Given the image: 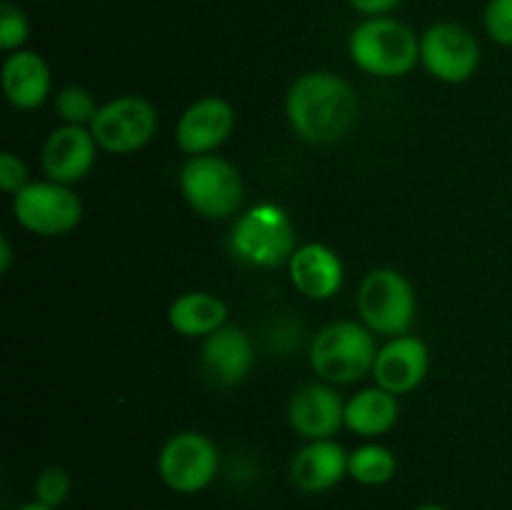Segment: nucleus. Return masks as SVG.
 Masks as SVG:
<instances>
[{
  "mask_svg": "<svg viewBox=\"0 0 512 510\" xmlns=\"http://www.w3.org/2000/svg\"><path fill=\"white\" fill-rule=\"evenodd\" d=\"M285 113L298 138L328 145L343 140L353 130L360 103L348 80L328 70H313L290 85Z\"/></svg>",
  "mask_w": 512,
  "mask_h": 510,
  "instance_id": "nucleus-1",
  "label": "nucleus"
},
{
  "mask_svg": "<svg viewBox=\"0 0 512 510\" xmlns=\"http://www.w3.org/2000/svg\"><path fill=\"white\" fill-rule=\"evenodd\" d=\"M353 63L375 78H400L420 63V38L410 25L378 15L365 18L350 33Z\"/></svg>",
  "mask_w": 512,
  "mask_h": 510,
  "instance_id": "nucleus-2",
  "label": "nucleus"
},
{
  "mask_svg": "<svg viewBox=\"0 0 512 510\" xmlns=\"http://www.w3.org/2000/svg\"><path fill=\"white\" fill-rule=\"evenodd\" d=\"M375 355V333L355 320L325 325L310 343L313 373L330 385H350L373 375Z\"/></svg>",
  "mask_w": 512,
  "mask_h": 510,
  "instance_id": "nucleus-3",
  "label": "nucleus"
},
{
  "mask_svg": "<svg viewBox=\"0 0 512 510\" xmlns=\"http://www.w3.org/2000/svg\"><path fill=\"white\" fill-rule=\"evenodd\" d=\"M230 250L235 258L253 268H280L295 253V230L280 205L263 203L245 210L230 233Z\"/></svg>",
  "mask_w": 512,
  "mask_h": 510,
  "instance_id": "nucleus-4",
  "label": "nucleus"
},
{
  "mask_svg": "<svg viewBox=\"0 0 512 510\" xmlns=\"http://www.w3.org/2000/svg\"><path fill=\"white\" fill-rule=\"evenodd\" d=\"M180 190L190 208L208 220L230 218L240 210L245 185L238 168L220 155H193L180 170Z\"/></svg>",
  "mask_w": 512,
  "mask_h": 510,
  "instance_id": "nucleus-5",
  "label": "nucleus"
},
{
  "mask_svg": "<svg viewBox=\"0 0 512 510\" xmlns=\"http://www.w3.org/2000/svg\"><path fill=\"white\" fill-rule=\"evenodd\" d=\"M415 290L395 268H375L358 288V313L375 335H408L415 323Z\"/></svg>",
  "mask_w": 512,
  "mask_h": 510,
  "instance_id": "nucleus-6",
  "label": "nucleus"
},
{
  "mask_svg": "<svg viewBox=\"0 0 512 510\" xmlns=\"http://www.w3.org/2000/svg\"><path fill=\"white\" fill-rule=\"evenodd\" d=\"M13 215L28 233L58 238L83 220V203L70 185L35 180L13 195Z\"/></svg>",
  "mask_w": 512,
  "mask_h": 510,
  "instance_id": "nucleus-7",
  "label": "nucleus"
},
{
  "mask_svg": "<svg viewBox=\"0 0 512 510\" xmlns=\"http://www.w3.org/2000/svg\"><path fill=\"white\" fill-rule=\"evenodd\" d=\"M220 453L208 435L198 430L175 433L165 440L158 455V475L168 490L178 495L203 493L215 480Z\"/></svg>",
  "mask_w": 512,
  "mask_h": 510,
  "instance_id": "nucleus-8",
  "label": "nucleus"
},
{
  "mask_svg": "<svg viewBox=\"0 0 512 510\" xmlns=\"http://www.w3.org/2000/svg\"><path fill=\"white\" fill-rule=\"evenodd\" d=\"M158 130V110L140 95H120L100 105L90 123L95 143L110 155H133L153 140Z\"/></svg>",
  "mask_w": 512,
  "mask_h": 510,
  "instance_id": "nucleus-9",
  "label": "nucleus"
},
{
  "mask_svg": "<svg viewBox=\"0 0 512 510\" xmlns=\"http://www.w3.org/2000/svg\"><path fill=\"white\" fill-rule=\"evenodd\" d=\"M480 43L458 23H433L420 38V63L440 83L460 85L480 68Z\"/></svg>",
  "mask_w": 512,
  "mask_h": 510,
  "instance_id": "nucleus-10",
  "label": "nucleus"
},
{
  "mask_svg": "<svg viewBox=\"0 0 512 510\" xmlns=\"http://www.w3.org/2000/svg\"><path fill=\"white\" fill-rule=\"evenodd\" d=\"M235 130V110L220 95H205L195 100L175 125V143L183 153L210 155L220 145L228 143Z\"/></svg>",
  "mask_w": 512,
  "mask_h": 510,
  "instance_id": "nucleus-11",
  "label": "nucleus"
},
{
  "mask_svg": "<svg viewBox=\"0 0 512 510\" xmlns=\"http://www.w3.org/2000/svg\"><path fill=\"white\" fill-rule=\"evenodd\" d=\"M288 420L295 433L305 440H328L345 428V400L335 385L308 383L290 398Z\"/></svg>",
  "mask_w": 512,
  "mask_h": 510,
  "instance_id": "nucleus-12",
  "label": "nucleus"
},
{
  "mask_svg": "<svg viewBox=\"0 0 512 510\" xmlns=\"http://www.w3.org/2000/svg\"><path fill=\"white\" fill-rule=\"evenodd\" d=\"M95 153H98V143H95L90 128L63 123L45 138L43 150H40V165H43L48 180L73 185L90 173V168L95 165Z\"/></svg>",
  "mask_w": 512,
  "mask_h": 510,
  "instance_id": "nucleus-13",
  "label": "nucleus"
},
{
  "mask_svg": "<svg viewBox=\"0 0 512 510\" xmlns=\"http://www.w3.org/2000/svg\"><path fill=\"white\" fill-rule=\"evenodd\" d=\"M430 368V350L418 335H398L378 348L373 365L375 385L393 395L413 393Z\"/></svg>",
  "mask_w": 512,
  "mask_h": 510,
  "instance_id": "nucleus-14",
  "label": "nucleus"
},
{
  "mask_svg": "<svg viewBox=\"0 0 512 510\" xmlns=\"http://www.w3.org/2000/svg\"><path fill=\"white\" fill-rule=\"evenodd\" d=\"M253 368V343L245 330L223 325L200 345V373L215 388H233L243 383Z\"/></svg>",
  "mask_w": 512,
  "mask_h": 510,
  "instance_id": "nucleus-15",
  "label": "nucleus"
},
{
  "mask_svg": "<svg viewBox=\"0 0 512 510\" xmlns=\"http://www.w3.org/2000/svg\"><path fill=\"white\" fill-rule=\"evenodd\" d=\"M348 458L350 453L335 438L308 440L290 460V480L310 495L333 490L348 475Z\"/></svg>",
  "mask_w": 512,
  "mask_h": 510,
  "instance_id": "nucleus-16",
  "label": "nucleus"
},
{
  "mask_svg": "<svg viewBox=\"0 0 512 510\" xmlns=\"http://www.w3.org/2000/svg\"><path fill=\"white\" fill-rule=\"evenodd\" d=\"M290 283L310 300H330L343 288V260L323 243H305L295 248L288 263Z\"/></svg>",
  "mask_w": 512,
  "mask_h": 510,
  "instance_id": "nucleus-17",
  "label": "nucleus"
},
{
  "mask_svg": "<svg viewBox=\"0 0 512 510\" xmlns=\"http://www.w3.org/2000/svg\"><path fill=\"white\" fill-rule=\"evenodd\" d=\"M3 93L15 110H35L50 98L53 78L45 58L35 50H15L3 63Z\"/></svg>",
  "mask_w": 512,
  "mask_h": 510,
  "instance_id": "nucleus-18",
  "label": "nucleus"
},
{
  "mask_svg": "<svg viewBox=\"0 0 512 510\" xmlns=\"http://www.w3.org/2000/svg\"><path fill=\"white\" fill-rule=\"evenodd\" d=\"M168 323L185 338H208L215 330L228 325V305L218 295L203 290L183 293L170 303Z\"/></svg>",
  "mask_w": 512,
  "mask_h": 510,
  "instance_id": "nucleus-19",
  "label": "nucleus"
},
{
  "mask_svg": "<svg viewBox=\"0 0 512 510\" xmlns=\"http://www.w3.org/2000/svg\"><path fill=\"white\" fill-rule=\"evenodd\" d=\"M400 418L398 395L383 388H365L345 400V428L363 438H378L395 428Z\"/></svg>",
  "mask_w": 512,
  "mask_h": 510,
  "instance_id": "nucleus-20",
  "label": "nucleus"
},
{
  "mask_svg": "<svg viewBox=\"0 0 512 510\" xmlns=\"http://www.w3.org/2000/svg\"><path fill=\"white\" fill-rule=\"evenodd\" d=\"M398 473V458L380 443H365L348 458V475L365 488H380Z\"/></svg>",
  "mask_w": 512,
  "mask_h": 510,
  "instance_id": "nucleus-21",
  "label": "nucleus"
},
{
  "mask_svg": "<svg viewBox=\"0 0 512 510\" xmlns=\"http://www.w3.org/2000/svg\"><path fill=\"white\" fill-rule=\"evenodd\" d=\"M98 110L100 108L95 103L93 93L83 85H65L63 90L55 93V113L60 115L65 125H85V128H90Z\"/></svg>",
  "mask_w": 512,
  "mask_h": 510,
  "instance_id": "nucleus-22",
  "label": "nucleus"
},
{
  "mask_svg": "<svg viewBox=\"0 0 512 510\" xmlns=\"http://www.w3.org/2000/svg\"><path fill=\"white\" fill-rule=\"evenodd\" d=\"M33 495L38 503L58 510L70 498V475L60 465H48L38 473L33 483Z\"/></svg>",
  "mask_w": 512,
  "mask_h": 510,
  "instance_id": "nucleus-23",
  "label": "nucleus"
},
{
  "mask_svg": "<svg viewBox=\"0 0 512 510\" xmlns=\"http://www.w3.org/2000/svg\"><path fill=\"white\" fill-rule=\"evenodd\" d=\"M30 38V23L28 15L13 5L10 0L0 3V48L5 53H15L23 48Z\"/></svg>",
  "mask_w": 512,
  "mask_h": 510,
  "instance_id": "nucleus-24",
  "label": "nucleus"
},
{
  "mask_svg": "<svg viewBox=\"0 0 512 510\" xmlns=\"http://www.w3.org/2000/svg\"><path fill=\"white\" fill-rule=\"evenodd\" d=\"M483 25L493 43L512 48V0H488Z\"/></svg>",
  "mask_w": 512,
  "mask_h": 510,
  "instance_id": "nucleus-25",
  "label": "nucleus"
},
{
  "mask_svg": "<svg viewBox=\"0 0 512 510\" xmlns=\"http://www.w3.org/2000/svg\"><path fill=\"white\" fill-rule=\"evenodd\" d=\"M28 183V165L20 160V155L5 150V153L0 155V188L8 195H15Z\"/></svg>",
  "mask_w": 512,
  "mask_h": 510,
  "instance_id": "nucleus-26",
  "label": "nucleus"
},
{
  "mask_svg": "<svg viewBox=\"0 0 512 510\" xmlns=\"http://www.w3.org/2000/svg\"><path fill=\"white\" fill-rule=\"evenodd\" d=\"M348 3L365 18H378V15L393 13L403 0H348Z\"/></svg>",
  "mask_w": 512,
  "mask_h": 510,
  "instance_id": "nucleus-27",
  "label": "nucleus"
},
{
  "mask_svg": "<svg viewBox=\"0 0 512 510\" xmlns=\"http://www.w3.org/2000/svg\"><path fill=\"white\" fill-rule=\"evenodd\" d=\"M10 260H13V248H10V240L3 235L0 238V273H8Z\"/></svg>",
  "mask_w": 512,
  "mask_h": 510,
  "instance_id": "nucleus-28",
  "label": "nucleus"
},
{
  "mask_svg": "<svg viewBox=\"0 0 512 510\" xmlns=\"http://www.w3.org/2000/svg\"><path fill=\"white\" fill-rule=\"evenodd\" d=\"M15 510H55V508H48V505L38 503V500H30V503L18 505V508H15Z\"/></svg>",
  "mask_w": 512,
  "mask_h": 510,
  "instance_id": "nucleus-29",
  "label": "nucleus"
},
{
  "mask_svg": "<svg viewBox=\"0 0 512 510\" xmlns=\"http://www.w3.org/2000/svg\"><path fill=\"white\" fill-rule=\"evenodd\" d=\"M413 510H448L445 505H438V503H425V505H418V508Z\"/></svg>",
  "mask_w": 512,
  "mask_h": 510,
  "instance_id": "nucleus-30",
  "label": "nucleus"
}]
</instances>
